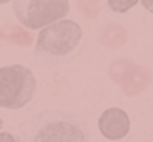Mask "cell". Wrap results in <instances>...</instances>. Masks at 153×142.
<instances>
[{
    "label": "cell",
    "instance_id": "7",
    "mask_svg": "<svg viewBox=\"0 0 153 142\" xmlns=\"http://www.w3.org/2000/svg\"><path fill=\"white\" fill-rule=\"evenodd\" d=\"M7 37H9L10 42H14L18 45H28L30 42H31V37H30L28 33H25L23 29H16V31L7 29Z\"/></svg>",
    "mask_w": 153,
    "mask_h": 142
},
{
    "label": "cell",
    "instance_id": "2",
    "mask_svg": "<svg viewBox=\"0 0 153 142\" xmlns=\"http://www.w3.org/2000/svg\"><path fill=\"white\" fill-rule=\"evenodd\" d=\"M84 40L82 26L71 19H59L40 29L35 42V61L44 68L66 64L76 56Z\"/></svg>",
    "mask_w": 153,
    "mask_h": 142
},
{
    "label": "cell",
    "instance_id": "8",
    "mask_svg": "<svg viewBox=\"0 0 153 142\" xmlns=\"http://www.w3.org/2000/svg\"><path fill=\"white\" fill-rule=\"evenodd\" d=\"M0 142H18V137H14L10 132H0Z\"/></svg>",
    "mask_w": 153,
    "mask_h": 142
},
{
    "label": "cell",
    "instance_id": "6",
    "mask_svg": "<svg viewBox=\"0 0 153 142\" xmlns=\"http://www.w3.org/2000/svg\"><path fill=\"white\" fill-rule=\"evenodd\" d=\"M137 2L139 0H106V5L110 10H113L117 14H122V12H127L129 9H132Z\"/></svg>",
    "mask_w": 153,
    "mask_h": 142
},
{
    "label": "cell",
    "instance_id": "4",
    "mask_svg": "<svg viewBox=\"0 0 153 142\" xmlns=\"http://www.w3.org/2000/svg\"><path fill=\"white\" fill-rule=\"evenodd\" d=\"M12 10L21 26L42 29L70 12L68 0H12Z\"/></svg>",
    "mask_w": 153,
    "mask_h": 142
},
{
    "label": "cell",
    "instance_id": "5",
    "mask_svg": "<svg viewBox=\"0 0 153 142\" xmlns=\"http://www.w3.org/2000/svg\"><path fill=\"white\" fill-rule=\"evenodd\" d=\"M99 132L108 141H120L131 130V120L124 109L120 107H110L99 116Z\"/></svg>",
    "mask_w": 153,
    "mask_h": 142
},
{
    "label": "cell",
    "instance_id": "10",
    "mask_svg": "<svg viewBox=\"0 0 153 142\" xmlns=\"http://www.w3.org/2000/svg\"><path fill=\"white\" fill-rule=\"evenodd\" d=\"M9 0H0V5H4V4H7Z\"/></svg>",
    "mask_w": 153,
    "mask_h": 142
},
{
    "label": "cell",
    "instance_id": "1",
    "mask_svg": "<svg viewBox=\"0 0 153 142\" xmlns=\"http://www.w3.org/2000/svg\"><path fill=\"white\" fill-rule=\"evenodd\" d=\"M18 142H91L85 120L71 111L45 109L18 130Z\"/></svg>",
    "mask_w": 153,
    "mask_h": 142
},
{
    "label": "cell",
    "instance_id": "9",
    "mask_svg": "<svg viewBox=\"0 0 153 142\" xmlns=\"http://www.w3.org/2000/svg\"><path fill=\"white\" fill-rule=\"evenodd\" d=\"M139 2L143 4V7L148 10V12H152L153 14V0H139Z\"/></svg>",
    "mask_w": 153,
    "mask_h": 142
},
{
    "label": "cell",
    "instance_id": "3",
    "mask_svg": "<svg viewBox=\"0 0 153 142\" xmlns=\"http://www.w3.org/2000/svg\"><path fill=\"white\" fill-rule=\"evenodd\" d=\"M37 80L31 69L21 64L0 68V107L16 111L35 97Z\"/></svg>",
    "mask_w": 153,
    "mask_h": 142
}]
</instances>
